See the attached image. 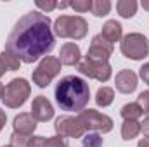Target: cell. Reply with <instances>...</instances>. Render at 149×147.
<instances>
[{"label":"cell","mask_w":149,"mask_h":147,"mask_svg":"<svg viewBox=\"0 0 149 147\" xmlns=\"http://www.w3.org/2000/svg\"><path fill=\"white\" fill-rule=\"evenodd\" d=\"M56 38L50 28V17L43 12L31 10L24 14L5 42V52L16 55L19 61L31 64L54 49Z\"/></svg>","instance_id":"6da1fadb"},{"label":"cell","mask_w":149,"mask_h":147,"mask_svg":"<svg viewBox=\"0 0 149 147\" xmlns=\"http://www.w3.org/2000/svg\"><path fill=\"white\" fill-rule=\"evenodd\" d=\"M90 99V88L80 76H64L56 87V102L63 111L81 112Z\"/></svg>","instance_id":"7a4b0ae2"},{"label":"cell","mask_w":149,"mask_h":147,"mask_svg":"<svg viewBox=\"0 0 149 147\" xmlns=\"http://www.w3.org/2000/svg\"><path fill=\"white\" fill-rule=\"evenodd\" d=\"M88 31V23L81 16H61L54 23V33L61 38L81 40Z\"/></svg>","instance_id":"3957f363"},{"label":"cell","mask_w":149,"mask_h":147,"mask_svg":"<svg viewBox=\"0 0 149 147\" xmlns=\"http://www.w3.org/2000/svg\"><path fill=\"white\" fill-rule=\"evenodd\" d=\"M30 92H31V87L24 78H14L3 88L2 102L10 109H17L26 102V99L30 97Z\"/></svg>","instance_id":"277c9868"},{"label":"cell","mask_w":149,"mask_h":147,"mask_svg":"<svg viewBox=\"0 0 149 147\" xmlns=\"http://www.w3.org/2000/svg\"><path fill=\"white\" fill-rule=\"evenodd\" d=\"M121 54L132 61H141L149 54V40L141 33H128L121 40Z\"/></svg>","instance_id":"5b68a950"},{"label":"cell","mask_w":149,"mask_h":147,"mask_svg":"<svg viewBox=\"0 0 149 147\" xmlns=\"http://www.w3.org/2000/svg\"><path fill=\"white\" fill-rule=\"evenodd\" d=\"M80 123L83 125L85 132L94 130V132H101V133H108L113 130V119L109 116L99 112L95 109H83L78 116Z\"/></svg>","instance_id":"8992f818"},{"label":"cell","mask_w":149,"mask_h":147,"mask_svg":"<svg viewBox=\"0 0 149 147\" xmlns=\"http://www.w3.org/2000/svg\"><path fill=\"white\" fill-rule=\"evenodd\" d=\"M61 73V62L57 57L47 55L40 61L37 69L33 71V83H37V87L45 88L57 74Z\"/></svg>","instance_id":"52a82bcc"},{"label":"cell","mask_w":149,"mask_h":147,"mask_svg":"<svg viewBox=\"0 0 149 147\" xmlns=\"http://www.w3.org/2000/svg\"><path fill=\"white\" fill-rule=\"evenodd\" d=\"M111 54H113V43H109L106 38L99 33V35H95L92 38L85 59L94 61V62H108Z\"/></svg>","instance_id":"ba28073f"},{"label":"cell","mask_w":149,"mask_h":147,"mask_svg":"<svg viewBox=\"0 0 149 147\" xmlns=\"http://www.w3.org/2000/svg\"><path fill=\"white\" fill-rule=\"evenodd\" d=\"M56 133L61 137H71V139H80L85 135V128L80 123L78 118L74 116H61L56 119Z\"/></svg>","instance_id":"9c48e42d"},{"label":"cell","mask_w":149,"mask_h":147,"mask_svg":"<svg viewBox=\"0 0 149 147\" xmlns=\"http://www.w3.org/2000/svg\"><path fill=\"white\" fill-rule=\"evenodd\" d=\"M78 71L88 78H94L97 81H108L111 78V66L109 62H94V61H81L78 64Z\"/></svg>","instance_id":"30bf717a"},{"label":"cell","mask_w":149,"mask_h":147,"mask_svg":"<svg viewBox=\"0 0 149 147\" xmlns=\"http://www.w3.org/2000/svg\"><path fill=\"white\" fill-rule=\"evenodd\" d=\"M31 116L37 119V121H49L54 118V107L52 104L49 102L47 97L43 95H38L33 99V104H31Z\"/></svg>","instance_id":"8fae6325"},{"label":"cell","mask_w":149,"mask_h":147,"mask_svg":"<svg viewBox=\"0 0 149 147\" xmlns=\"http://www.w3.org/2000/svg\"><path fill=\"white\" fill-rule=\"evenodd\" d=\"M14 132L24 137H31L37 128V119L31 116V112H21L14 118Z\"/></svg>","instance_id":"7c38bea8"},{"label":"cell","mask_w":149,"mask_h":147,"mask_svg":"<svg viewBox=\"0 0 149 147\" xmlns=\"http://www.w3.org/2000/svg\"><path fill=\"white\" fill-rule=\"evenodd\" d=\"M116 90L121 94H132L137 88V74L130 69H121L116 74Z\"/></svg>","instance_id":"4fadbf2b"},{"label":"cell","mask_w":149,"mask_h":147,"mask_svg":"<svg viewBox=\"0 0 149 147\" xmlns=\"http://www.w3.org/2000/svg\"><path fill=\"white\" fill-rule=\"evenodd\" d=\"M80 57H81V54H80V47L76 45V43H64L63 47H61V50H59V62L61 64H66V66H74V64H78L80 62Z\"/></svg>","instance_id":"5bb4252c"},{"label":"cell","mask_w":149,"mask_h":147,"mask_svg":"<svg viewBox=\"0 0 149 147\" xmlns=\"http://www.w3.org/2000/svg\"><path fill=\"white\" fill-rule=\"evenodd\" d=\"M121 33H123L121 24H120L118 21H114V19H109V21L104 23L101 35L106 38L109 43H114V42H120V40H121Z\"/></svg>","instance_id":"9a60e30c"},{"label":"cell","mask_w":149,"mask_h":147,"mask_svg":"<svg viewBox=\"0 0 149 147\" xmlns=\"http://www.w3.org/2000/svg\"><path fill=\"white\" fill-rule=\"evenodd\" d=\"M141 133V123H137L135 119H125L123 126H121V137L123 140H132Z\"/></svg>","instance_id":"2e32d148"},{"label":"cell","mask_w":149,"mask_h":147,"mask_svg":"<svg viewBox=\"0 0 149 147\" xmlns=\"http://www.w3.org/2000/svg\"><path fill=\"white\" fill-rule=\"evenodd\" d=\"M137 2L135 0H120V2H116V10H118V14L121 16V17H132V16H135V12H137Z\"/></svg>","instance_id":"e0dca14e"},{"label":"cell","mask_w":149,"mask_h":147,"mask_svg":"<svg viewBox=\"0 0 149 147\" xmlns=\"http://www.w3.org/2000/svg\"><path fill=\"white\" fill-rule=\"evenodd\" d=\"M113 99H114V90H113V88H109V87H102V88L97 90V95H95L97 106L106 107V106H109V104L113 102Z\"/></svg>","instance_id":"ac0fdd59"},{"label":"cell","mask_w":149,"mask_h":147,"mask_svg":"<svg viewBox=\"0 0 149 147\" xmlns=\"http://www.w3.org/2000/svg\"><path fill=\"white\" fill-rule=\"evenodd\" d=\"M121 116H123V119H135L137 121V118H141L144 112L141 109V106L137 104V102H130V104H125L123 107H121Z\"/></svg>","instance_id":"d6986e66"},{"label":"cell","mask_w":149,"mask_h":147,"mask_svg":"<svg viewBox=\"0 0 149 147\" xmlns=\"http://www.w3.org/2000/svg\"><path fill=\"white\" fill-rule=\"evenodd\" d=\"M111 10V2L109 0H95L92 2V14L97 16V17H102V16H108Z\"/></svg>","instance_id":"ffe728a7"},{"label":"cell","mask_w":149,"mask_h":147,"mask_svg":"<svg viewBox=\"0 0 149 147\" xmlns=\"http://www.w3.org/2000/svg\"><path fill=\"white\" fill-rule=\"evenodd\" d=\"M2 61H3V64H5V68H7L9 71H16V69H19V66H21V61H19L16 55L9 54V52H5V50H3V54H2Z\"/></svg>","instance_id":"44dd1931"},{"label":"cell","mask_w":149,"mask_h":147,"mask_svg":"<svg viewBox=\"0 0 149 147\" xmlns=\"http://www.w3.org/2000/svg\"><path fill=\"white\" fill-rule=\"evenodd\" d=\"M83 147H102V137L97 133H87L81 139Z\"/></svg>","instance_id":"7402d4cb"},{"label":"cell","mask_w":149,"mask_h":147,"mask_svg":"<svg viewBox=\"0 0 149 147\" xmlns=\"http://www.w3.org/2000/svg\"><path fill=\"white\" fill-rule=\"evenodd\" d=\"M70 7H73L76 12H88L92 10V0H74L70 2Z\"/></svg>","instance_id":"603a6c76"},{"label":"cell","mask_w":149,"mask_h":147,"mask_svg":"<svg viewBox=\"0 0 149 147\" xmlns=\"http://www.w3.org/2000/svg\"><path fill=\"white\" fill-rule=\"evenodd\" d=\"M68 146H70V144H68L66 137H61V135L45 139V147H68Z\"/></svg>","instance_id":"cb8c5ba5"},{"label":"cell","mask_w":149,"mask_h":147,"mask_svg":"<svg viewBox=\"0 0 149 147\" xmlns=\"http://www.w3.org/2000/svg\"><path fill=\"white\" fill-rule=\"evenodd\" d=\"M31 137H24V135H19V133L12 132V135H10V146L12 147H26Z\"/></svg>","instance_id":"d4e9b609"},{"label":"cell","mask_w":149,"mask_h":147,"mask_svg":"<svg viewBox=\"0 0 149 147\" xmlns=\"http://www.w3.org/2000/svg\"><path fill=\"white\" fill-rule=\"evenodd\" d=\"M137 104L141 106V109H142V112H144V114H149V90H146V92H141V94H139Z\"/></svg>","instance_id":"484cf974"},{"label":"cell","mask_w":149,"mask_h":147,"mask_svg":"<svg viewBox=\"0 0 149 147\" xmlns=\"http://www.w3.org/2000/svg\"><path fill=\"white\" fill-rule=\"evenodd\" d=\"M37 7L38 9H43V10H47V12H50V10H54L56 7H57V3L56 2H52V0H47V2H37Z\"/></svg>","instance_id":"4316f807"},{"label":"cell","mask_w":149,"mask_h":147,"mask_svg":"<svg viewBox=\"0 0 149 147\" xmlns=\"http://www.w3.org/2000/svg\"><path fill=\"white\" fill-rule=\"evenodd\" d=\"M26 147H45V139L43 137H31L28 140Z\"/></svg>","instance_id":"83f0119b"},{"label":"cell","mask_w":149,"mask_h":147,"mask_svg":"<svg viewBox=\"0 0 149 147\" xmlns=\"http://www.w3.org/2000/svg\"><path fill=\"white\" fill-rule=\"evenodd\" d=\"M139 74H141V78H142V80H144V81H146V83L149 85V62H146V64L141 68Z\"/></svg>","instance_id":"f1b7e54d"},{"label":"cell","mask_w":149,"mask_h":147,"mask_svg":"<svg viewBox=\"0 0 149 147\" xmlns=\"http://www.w3.org/2000/svg\"><path fill=\"white\" fill-rule=\"evenodd\" d=\"M141 130L144 132V135H146V137H149V116H146V118H144V121L141 123Z\"/></svg>","instance_id":"f546056e"},{"label":"cell","mask_w":149,"mask_h":147,"mask_svg":"<svg viewBox=\"0 0 149 147\" xmlns=\"http://www.w3.org/2000/svg\"><path fill=\"white\" fill-rule=\"evenodd\" d=\"M5 121H7V116H5L3 111H0V132H2V128H3V125H5Z\"/></svg>","instance_id":"4dcf8cb0"},{"label":"cell","mask_w":149,"mask_h":147,"mask_svg":"<svg viewBox=\"0 0 149 147\" xmlns=\"http://www.w3.org/2000/svg\"><path fill=\"white\" fill-rule=\"evenodd\" d=\"M137 147H149V137L142 139V140L139 142V146H137Z\"/></svg>","instance_id":"1f68e13d"},{"label":"cell","mask_w":149,"mask_h":147,"mask_svg":"<svg viewBox=\"0 0 149 147\" xmlns=\"http://www.w3.org/2000/svg\"><path fill=\"white\" fill-rule=\"evenodd\" d=\"M5 71H7V68H5V64H3V61H2V55H0V76H3Z\"/></svg>","instance_id":"d6a6232c"},{"label":"cell","mask_w":149,"mask_h":147,"mask_svg":"<svg viewBox=\"0 0 149 147\" xmlns=\"http://www.w3.org/2000/svg\"><path fill=\"white\" fill-rule=\"evenodd\" d=\"M57 7L59 9H66V7H70V2H61V3H57Z\"/></svg>","instance_id":"836d02e7"},{"label":"cell","mask_w":149,"mask_h":147,"mask_svg":"<svg viewBox=\"0 0 149 147\" xmlns=\"http://www.w3.org/2000/svg\"><path fill=\"white\" fill-rule=\"evenodd\" d=\"M141 5H142V9H146V10H149V2H148V0H144V2L141 3Z\"/></svg>","instance_id":"e575fe53"},{"label":"cell","mask_w":149,"mask_h":147,"mask_svg":"<svg viewBox=\"0 0 149 147\" xmlns=\"http://www.w3.org/2000/svg\"><path fill=\"white\" fill-rule=\"evenodd\" d=\"M3 88H5V87H3V85L0 83V99H2V94H3Z\"/></svg>","instance_id":"d590c367"},{"label":"cell","mask_w":149,"mask_h":147,"mask_svg":"<svg viewBox=\"0 0 149 147\" xmlns=\"http://www.w3.org/2000/svg\"><path fill=\"white\" fill-rule=\"evenodd\" d=\"M3 147H12V146H10V144H9V146H3Z\"/></svg>","instance_id":"8d00e7d4"}]
</instances>
